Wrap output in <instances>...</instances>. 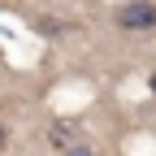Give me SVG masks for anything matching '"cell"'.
Instances as JSON below:
<instances>
[{
	"label": "cell",
	"instance_id": "cell-1",
	"mask_svg": "<svg viewBox=\"0 0 156 156\" xmlns=\"http://www.w3.org/2000/svg\"><path fill=\"white\" fill-rule=\"evenodd\" d=\"M117 26L122 30H156V5L152 0H126L117 9Z\"/></svg>",
	"mask_w": 156,
	"mask_h": 156
},
{
	"label": "cell",
	"instance_id": "cell-2",
	"mask_svg": "<svg viewBox=\"0 0 156 156\" xmlns=\"http://www.w3.org/2000/svg\"><path fill=\"white\" fill-rule=\"evenodd\" d=\"M65 156H95V152H91V147H69Z\"/></svg>",
	"mask_w": 156,
	"mask_h": 156
},
{
	"label": "cell",
	"instance_id": "cell-3",
	"mask_svg": "<svg viewBox=\"0 0 156 156\" xmlns=\"http://www.w3.org/2000/svg\"><path fill=\"white\" fill-rule=\"evenodd\" d=\"M0 147H5V126H0Z\"/></svg>",
	"mask_w": 156,
	"mask_h": 156
},
{
	"label": "cell",
	"instance_id": "cell-4",
	"mask_svg": "<svg viewBox=\"0 0 156 156\" xmlns=\"http://www.w3.org/2000/svg\"><path fill=\"white\" fill-rule=\"evenodd\" d=\"M152 95H156V74H152Z\"/></svg>",
	"mask_w": 156,
	"mask_h": 156
}]
</instances>
